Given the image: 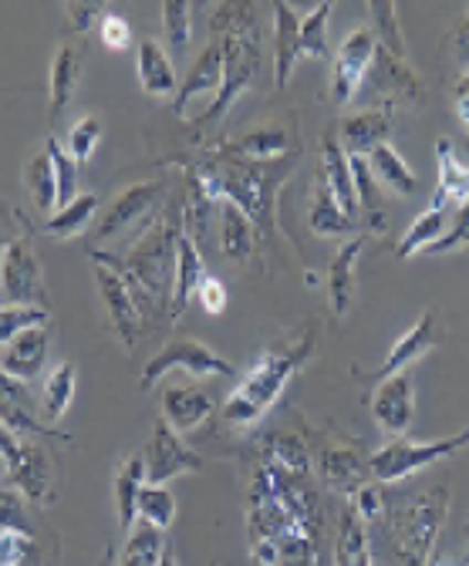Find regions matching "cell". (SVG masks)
I'll return each instance as SVG.
<instances>
[{"label":"cell","mask_w":469,"mask_h":566,"mask_svg":"<svg viewBox=\"0 0 469 566\" xmlns=\"http://www.w3.org/2000/svg\"><path fill=\"white\" fill-rule=\"evenodd\" d=\"M321 526V510L311 492L298 485L278 465H267L253 479L247 536L257 566H311L314 563V530Z\"/></svg>","instance_id":"cell-1"},{"label":"cell","mask_w":469,"mask_h":566,"mask_svg":"<svg viewBox=\"0 0 469 566\" xmlns=\"http://www.w3.org/2000/svg\"><path fill=\"white\" fill-rule=\"evenodd\" d=\"M311 350H314V331L311 327L267 347L253 361V368L240 378V385L230 391V398L220 405L227 424H233V429H250V424H257L267 411L278 405L288 381L311 358Z\"/></svg>","instance_id":"cell-2"},{"label":"cell","mask_w":469,"mask_h":566,"mask_svg":"<svg viewBox=\"0 0 469 566\" xmlns=\"http://www.w3.org/2000/svg\"><path fill=\"white\" fill-rule=\"evenodd\" d=\"M176 237H179V220L169 212L159 217L136 243L128 247L125 256H118V266L125 280L136 291L143 311L163 307L173 297V270H176Z\"/></svg>","instance_id":"cell-3"},{"label":"cell","mask_w":469,"mask_h":566,"mask_svg":"<svg viewBox=\"0 0 469 566\" xmlns=\"http://www.w3.org/2000/svg\"><path fill=\"white\" fill-rule=\"evenodd\" d=\"M452 510L449 485H432L426 492L409 495L392 516V549L402 566H426L439 533L446 526V516Z\"/></svg>","instance_id":"cell-4"},{"label":"cell","mask_w":469,"mask_h":566,"mask_svg":"<svg viewBox=\"0 0 469 566\" xmlns=\"http://www.w3.org/2000/svg\"><path fill=\"white\" fill-rule=\"evenodd\" d=\"M220 24H223V38H220L223 88H220V98L213 102V108L199 118V125L220 122L237 105V98L250 88V82L257 78V67H260V34L253 24V11L250 8H227L220 14Z\"/></svg>","instance_id":"cell-5"},{"label":"cell","mask_w":469,"mask_h":566,"mask_svg":"<svg viewBox=\"0 0 469 566\" xmlns=\"http://www.w3.org/2000/svg\"><path fill=\"white\" fill-rule=\"evenodd\" d=\"M166 182L163 179H149V182H136L122 189L102 212V220L95 223L92 243L95 247H108V243H136L156 220L153 212L163 202Z\"/></svg>","instance_id":"cell-6"},{"label":"cell","mask_w":469,"mask_h":566,"mask_svg":"<svg viewBox=\"0 0 469 566\" xmlns=\"http://www.w3.org/2000/svg\"><path fill=\"white\" fill-rule=\"evenodd\" d=\"M469 446V424L459 436L449 439H432V442H413V439H392L388 446H382L372 459H368V472L375 482L392 485L409 479L423 469H429L432 462H442L456 452H462Z\"/></svg>","instance_id":"cell-7"},{"label":"cell","mask_w":469,"mask_h":566,"mask_svg":"<svg viewBox=\"0 0 469 566\" xmlns=\"http://www.w3.org/2000/svg\"><path fill=\"white\" fill-rule=\"evenodd\" d=\"M173 371H186L192 378H233V365L223 354L196 337H173L169 344H163L143 368V388H153Z\"/></svg>","instance_id":"cell-8"},{"label":"cell","mask_w":469,"mask_h":566,"mask_svg":"<svg viewBox=\"0 0 469 566\" xmlns=\"http://www.w3.org/2000/svg\"><path fill=\"white\" fill-rule=\"evenodd\" d=\"M92 260H95V283H98V294L105 301V314H108L118 340L125 347H132L143 334V314L146 311H143L136 291H132V283L125 280V273L118 266V256L92 250Z\"/></svg>","instance_id":"cell-9"},{"label":"cell","mask_w":469,"mask_h":566,"mask_svg":"<svg viewBox=\"0 0 469 566\" xmlns=\"http://www.w3.org/2000/svg\"><path fill=\"white\" fill-rule=\"evenodd\" d=\"M0 291L8 294L11 304H31L48 311V283L31 237H18L8 243L4 260H0Z\"/></svg>","instance_id":"cell-10"},{"label":"cell","mask_w":469,"mask_h":566,"mask_svg":"<svg viewBox=\"0 0 469 566\" xmlns=\"http://www.w3.org/2000/svg\"><path fill=\"white\" fill-rule=\"evenodd\" d=\"M375 51H378V41L372 34V28H355L338 54H334V71H331V98L334 105H348L362 82L368 78V71H372V61H375Z\"/></svg>","instance_id":"cell-11"},{"label":"cell","mask_w":469,"mask_h":566,"mask_svg":"<svg viewBox=\"0 0 469 566\" xmlns=\"http://www.w3.org/2000/svg\"><path fill=\"white\" fill-rule=\"evenodd\" d=\"M143 455H146V482H149V485H166V482H173L176 475H189V472H199V469H204V459H199V455L186 446V439H183L179 432H173L163 418H156L149 449H146Z\"/></svg>","instance_id":"cell-12"},{"label":"cell","mask_w":469,"mask_h":566,"mask_svg":"<svg viewBox=\"0 0 469 566\" xmlns=\"http://www.w3.org/2000/svg\"><path fill=\"white\" fill-rule=\"evenodd\" d=\"M372 418L388 439H402L416 418V381L409 371H398L378 381L372 398Z\"/></svg>","instance_id":"cell-13"},{"label":"cell","mask_w":469,"mask_h":566,"mask_svg":"<svg viewBox=\"0 0 469 566\" xmlns=\"http://www.w3.org/2000/svg\"><path fill=\"white\" fill-rule=\"evenodd\" d=\"M220 88H223V48H220V41H213V44H207L204 51H199L192 71L179 85V92L173 98V112L183 118V115H189V105L199 102V105H204V115H207L213 108V102L220 98ZM204 115H199V118H204Z\"/></svg>","instance_id":"cell-14"},{"label":"cell","mask_w":469,"mask_h":566,"mask_svg":"<svg viewBox=\"0 0 469 566\" xmlns=\"http://www.w3.org/2000/svg\"><path fill=\"white\" fill-rule=\"evenodd\" d=\"M439 340H442V327H439L436 314H432V311L419 314L416 324L388 347L385 361H382V368L372 375V381H385V378H392V375H398V371H409L416 361L426 358V354H429Z\"/></svg>","instance_id":"cell-15"},{"label":"cell","mask_w":469,"mask_h":566,"mask_svg":"<svg viewBox=\"0 0 469 566\" xmlns=\"http://www.w3.org/2000/svg\"><path fill=\"white\" fill-rule=\"evenodd\" d=\"M217 408L220 401L213 388H204V385H179V388L163 391V421L179 436H189L199 424H207Z\"/></svg>","instance_id":"cell-16"},{"label":"cell","mask_w":469,"mask_h":566,"mask_svg":"<svg viewBox=\"0 0 469 566\" xmlns=\"http://www.w3.org/2000/svg\"><path fill=\"white\" fill-rule=\"evenodd\" d=\"M48 350H51V327H31L18 334L11 344L0 347V371L14 381H38L48 365Z\"/></svg>","instance_id":"cell-17"},{"label":"cell","mask_w":469,"mask_h":566,"mask_svg":"<svg viewBox=\"0 0 469 566\" xmlns=\"http://www.w3.org/2000/svg\"><path fill=\"white\" fill-rule=\"evenodd\" d=\"M82 71H85V44L82 41H61L54 57H51V75H48V108H51V118H61V112L75 102Z\"/></svg>","instance_id":"cell-18"},{"label":"cell","mask_w":469,"mask_h":566,"mask_svg":"<svg viewBox=\"0 0 469 566\" xmlns=\"http://www.w3.org/2000/svg\"><path fill=\"white\" fill-rule=\"evenodd\" d=\"M452 199L442 192V189H432V199H429V206L419 212V217L413 220V227L406 230V237L398 240V247H395V256L398 260H409V256H416V253H426L432 243H439L442 237H446V230H449V217H452Z\"/></svg>","instance_id":"cell-19"},{"label":"cell","mask_w":469,"mask_h":566,"mask_svg":"<svg viewBox=\"0 0 469 566\" xmlns=\"http://www.w3.org/2000/svg\"><path fill=\"white\" fill-rule=\"evenodd\" d=\"M342 146L348 156H372L378 146H388V138L395 132V112L385 108H365L358 115H348L342 122Z\"/></svg>","instance_id":"cell-20"},{"label":"cell","mask_w":469,"mask_h":566,"mask_svg":"<svg viewBox=\"0 0 469 566\" xmlns=\"http://www.w3.org/2000/svg\"><path fill=\"white\" fill-rule=\"evenodd\" d=\"M210 273H207V263H204V253H199L196 240L179 227V237H176V270H173V297H169V317H179L189 301L196 297L199 283H204Z\"/></svg>","instance_id":"cell-21"},{"label":"cell","mask_w":469,"mask_h":566,"mask_svg":"<svg viewBox=\"0 0 469 566\" xmlns=\"http://www.w3.org/2000/svg\"><path fill=\"white\" fill-rule=\"evenodd\" d=\"M0 424H8L14 436H61L34 415V401L24 381H14L0 371Z\"/></svg>","instance_id":"cell-22"},{"label":"cell","mask_w":469,"mask_h":566,"mask_svg":"<svg viewBox=\"0 0 469 566\" xmlns=\"http://www.w3.org/2000/svg\"><path fill=\"white\" fill-rule=\"evenodd\" d=\"M321 169H324V182L331 189V196L338 199V206L348 212L352 220H358V192H355V176H352V156L345 153V146L338 142V135H324L321 146Z\"/></svg>","instance_id":"cell-23"},{"label":"cell","mask_w":469,"mask_h":566,"mask_svg":"<svg viewBox=\"0 0 469 566\" xmlns=\"http://www.w3.org/2000/svg\"><path fill=\"white\" fill-rule=\"evenodd\" d=\"M136 67H139V82H143V92L149 98H176L179 92V82H176V67H173V57L169 51L156 41V38H146L139 41V51H136Z\"/></svg>","instance_id":"cell-24"},{"label":"cell","mask_w":469,"mask_h":566,"mask_svg":"<svg viewBox=\"0 0 469 566\" xmlns=\"http://www.w3.org/2000/svg\"><path fill=\"white\" fill-rule=\"evenodd\" d=\"M317 472L321 482L334 492H355L372 479L368 462H362V455L348 446H327L317 459Z\"/></svg>","instance_id":"cell-25"},{"label":"cell","mask_w":469,"mask_h":566,"mask_svg":"<svg viewBox=\"0 0 469 566\" xmlns=\"http://www.w3.org/2000/svg\"><path fill=\"white\" fill-rule=\"evenodd\" d=\"M8 482L21 489L24 500L48 503L51 500V455L41 446H21V455L8 472Z\"/></svg>","instance_id":"cell-26"},{"label":"cell","mask_w":469,"mask_h":566,"mask_svg":"<svg viewBox=\"0 0 469 566\" xmlns=\"http://www.w3.org/2000/svg\"><path fill=\"white\" fill-rule=\"evenodd\" d=\"M291 149V138L281 125H260V128H250L243 132L240 138L227 142L223 153L240 159V163H274V159H284Z\"/></svg>","instance_id":"cell-27"},{"label":"cell","mask_w":469,"mask_h":566,"mask_svg":"<svg viewBox=\"0 0 469 566\" xmlns=\"http://www.w3.org/2000/svg\"><path fill=\"white\" fill-rule=\"evenodd\" d=\"M301 57V18L288 4H274V88H284Z\"/></svg>","instance_id":"cell-28"},{"label":"cell","mask_w":469,"mask_h":566,"mask_svg":"<svg viewBox=\"0 0 469 566\" xmlns=\"http://www.w3.org/2000/svg\"><path fill=\"white\" fill-rule=\"evenodd\" d=\"M146 485V455L136 452L122 459L115 472V510H118V530L128 533L139 523V492Z\"/></svg>","instance_id":"cell-29"},{"label":"cell","mask_w":469,"mask_h":566,"mask_svg":"<svg viewBox=\"0 0 469 566\" xmlns=\"http://www.w3.org/2000/svg\"><path fill=\"white\" fill-rule=\"evenodd\" d=\"M365 250V237H355V240H345L342 250L334 253L331 260V270H327V294H331V311L334 314H348L352 307V297H355V266H358V256Z\"/></svg>","instance_id":"cell-30"},{"label":"cell","mask_w":469,"mask_h":566,"mask_svg":"<svg viewBox=\"0 0 469 566\" xmlns=\"http://www.w3.org/2000/svg\"><path fill=\"white\" fill-rule=\"evenodd\" d=\"M372 85L382 92V95H392V98H419L423 95V85L416 78V71L409 67V61H402L395 54H388L382 44L375 51V61H372Z\"/></svg>","instance_id":"cell-31"},{"label":"cell","mask_w":469,"mask_h":566,"mask_svg":"<svg viewBox=\"0 0 469 566\" xmlns=\"http://www.w3.org/2000/svg\"><path fill=\"white\" fill-rule=\"evenodd\" d=\"M308 227L317 233V237H324V240H342L352 227H355V220L348 217V212L338 206V199L331 196V189H327V182L321 179V182H314V189H311V202H308Z\"/></svg>","instance_id":"cell-32"},{"label":"cell","mask_w":469,"mask_h":566,"mask_svg":"<svg viewBox=\"0 0 469 566\" xmlns=\"http://www.w3.org/2000/svg\"><path fill=\"white\" fill-rule=\"evenodd\" d=\"M75 385H79V368L72 361H58L51 368V375L44 378V395H41V421L54 424L69 415L72 401H75Z\"/></svg>","instance_id":"cell-33"},{"label":"cell","mask_w":469,"mask_h":566,"mask_svg":"<svg viewBox=\"0 0 469 566\" xmlns=\"http://www.w3.org/2000/svg\"><path fill=\"white\" fill-rule=\"evenodd\" d=\"M220 247H223V256L243 263L253 250H257V227L253 220L240 206H233L230 199L220 202Z\"/></svg>","instance_id":"cell-34"},{"label":"cell","mask_w":469,"mask_h":566,"mask_svg":"<svg viewBox=\"0 0 469 566\" xmlns=\"http://www.w3.org/2000/svg\"><path fill=\"white\" fill-rule=\"evenodd\" d=\"M95 212H98V196L95 192H79L69 206L54 209L51 217L44 220V233L54 240H72L79 233H85L95 223Z\"/></svg>","instance_id":"cell-35"},{"label":"cell","mask_w":469,"mask_h":566,"mask_svg":"<svg viewBox=\"0 0 469 566\" xmlns=\"http://www.w3.org/2000/svg\"><path fill=\"white\" fill-rule=\"evenodd\" d=\"M334 566H372V539L368 523L348 506L342 516L338 543H334Z\"/></svg>","instance_id":"cell-36"},{"label":"cell","mask_w":469,"mask_h":566,"mask_svg":"<svg viewBox=\"0 0 469 566\" xmlns=\"http://www.w3.org/2000/svg\"><path fill=\"white\" fill-rule=\"evenodd\" d=\"M368 159V166H372V172H375V179H382L392 192H398V196H413V192H419V176L413 172V166L402 159L392 146H378L372 156H365Z\"/></svg>","instance_id":"cell-37"},{"label":"cell","mask_w":469,"mask_h":566,"mask_svg":"<svg viewBox=\"0 0 469 566\" xmlns=\"http://www.w3.org/2000/svg\"><path fill=\"white\" fill-rule=\"evenodd\" d=\"M125 546H122V556H118V566H159V556L166 549V539H163V530L149 526V523H136L128 533H125Z\"/></svg>","instance_id":"cell-38"},{"label":"cell","mask_w":469,"mask_h":566,"mask_svg":"<svg viewBox=\"0 0 469 566\" xmlns=\"http://www.w3.org/2000/svg\"><path fill=\"white\" fill-rule=\"evenodd\" d=\"M24 186L34 199V206L51 217L58 209V182H54V166H51V156L48 149H38L31 159H28V169H24Z\"/></svg>","instance_id":"cell-39"},{"label":"cell","mask_w":469,"mask_h":566,"mask_svg":"<svg viewBox=\"0 0 469 566\" xmlns=\"http://www.w3.org/2000/svg\"><path fill=\"white\" fill-rule=\"evenodd\" d=\"M263 452H267V465H278L288 475L301 479V475L311 472V455H308L304 442L294 439V436H271L263 442Z\"/></svg>","instance_id":"cell-40"},{"label":"cell","mask_w":469,"mask_h":566,"mask_svg":"<svg viewBox=\"0 0 469 566\" xmlns=\"http://www.w3.org/2000/svg\"><path fill=\"white\" fill-rule=\"evenodd\" d=\"M368 28H372V34H375V41L388 51V54H395V57H402L406 61L409 57V51H406V38H402V24H398V8L395 4H372L368 8Z\"/></svg>","instance_id":"cell-41"},{"label":"cell","mask_w":469,"mask_h":566,"mask_svg":"<svg viewBox=\"0 0 469 566\" xmlns=\"http://www.w3.org/2000/svg\"><path fill=\"white\" fill-rule=\"evenodd\" d=\"M139 520L156 526V530H169L176 523V495L166 485H143L139 492Z\"/></svg>","instance_id":"cell-42"},{"label":"cell","mask_w":469,"mask_h":566,"mask_svg":"<svg viewBox=\"0 0 469 566\" xmlns=\"http://www.w3.org/2000/svg\"><path fill=\"white\" fill-rule=\"evenodd\" d=\"M51 314L44 307H31V304H4L0 307V347L11 344L18 334L48 324Z\"/></svg>","instance_id":"cell-43"},{"label":"cell","mask_w":469,"mask_h":566,"mask_svg":"<svg viewBox=\"0 0 469 566\" xmlns=\"http://www.w3.org/2000/svg\"><path fill=\"white\" fill-rule=\"evenodd\" d=\"M48 156H51V166H54V182H58V209L69 206L75 196H79V163L69 156V149L58 146L54 138H48Z\"/></svg>","instance_id":"cell-44"},{"label":"cell","mask_w":469,"mask_h":566,"mask_svg":"<svg viewBox=\"0 0 469 566\" xmlns=\"http://www.w3.org/2000/svg\"><path fill=\"white\" fill-rule=\"evenodd\" d=\"M163 34L173 54H183L192 38V8L183 0H166L163 4Z\"/></svg>","instance_id":"cell-45"},{"label":"cell","mask_w":469,"mask_h":566,"mask_svg":"<svg viewBox=\"0 0 469 566\" xmlns=\"http://www.w3.org/2000/svg\"><path fill=\"white\" fill-rule=\"evenodd\" d=\"M334 8L331 4H317L314 11H308L301 18V54L308 57H324L327 54V24H331Z\"/></svg>","instance_id":"cell-46"},{"label":"cell","mask_w":469,"mask_h":566,"mask_svg":"<svg viewBox=\"0 0 469 566\" xmlns=\"http://www.w3.org/2000/svg\"><path fill=\"white\" fill-rule=\"evenodd\" d=\"M98 142H102V122L95 115H82L72 128H69V156L85 166L95 149H98Z\"/></svg>","instance_id":"cell-47"},{"label":"cell","mask_w":469,"mask_h":566,"mask_svg":"<svg viewBox=\"0 0 469 566\" xmlns=\"http://www.w3.org/2000/svg\"><path fill=\"white\" fill-rule=\"evenodd\" d=\"M469 247V196L452 209V223L446 230V237L439 243H432L426 253L439 256V253H452V250H466Z\"/></svg>","instance_id":"cell-48"},{"label":"cell","mask_w":469,"mask_h":566,"mask_svg":"<svg viewBox=\"0 0 469 566\" xmlns=\"http://www.w3.org/2000/svg\"><path fill=\"white\" fill-rule=\"evenodd\" d=\"M0 530L31 533V523L24 513V495L11 482H0Z\"/></svg>","instance_id":"cell-49"},{"label":"cell","mask_w":469,"mask_h":566,"mask_svg":"<svg viewBox=\"0 0 469 566\" xmlns=\"http://www.w3.org/2000/svg\"><path fill=\"white\" fill-rule=\"evenodd\" d=\"M31 556H34L31 533L0 530V566H28Z\"/></svg>","instance_id":"cell-50"},{"label":"cell","mask_w":469,"mask_h":566,"mask_svg":"<svg viewBox=\"0 0 469 566\" xmlns=\"http://www.w3.org/2000/svg\"><path fill=\"white\" fill-rule=\"evenodd\" d=\"M365 523H375L385 516V492H382V482H365L352 492V503H348Z\"/></svg>","instance_id":"cell-51"},{"label":"cell","mask_w":469,"mask_h":566,"mask_svg":"<svg viewBox=\"0 0 469 566\" xmlns=\"http://www.w3.org/2000/svg\"><path fill=\"white\" fill-rule=\"evenodd\" d=\"M95 31H98V38H102V44L108 51H128V44H132V28H128V21L122 14L105 11V18L98 21Z\"/></svg>","instance_id":"cell-52"},{"label":"cell","mask_w":469,"mask_h":566,"mask_svg":"<svg viewBox=\"0 0 469 566\" xmlns=\"http://www.w3.org/2000/svg\"><path fill=\"white\" fill-rule=\"evenodd\" d=\"M196 301H199V307H204L210 317H220V314L227 311V287H223V280L207 276L204 283H199Z\"/></svg>","instance_id":"cell-53"},{"label":"cell","mask_w":469,"mask_h":566,"mask_svg":"<svg viewBox=\"0 0 469 566\" xmlns=\"http://www.w3.org/2000/svg\"><path fill=\"white\" fill-rule=\"evenodd\" d=\"M452 108H456L459 125L469 132V71H459V78L452 85Z\"/></svg>","instance_id":"cell-54"},{"label":"cell","mask_w":469,"mask_h":566,"mask_svg":"<svg viewBox=\"0 0 469 566\" xmlns=\"http://www.w3.org/2000/svg\"><path fill=\"white\" fill-rule=\"evenodd\" d=\"M64 11H69V18L75 21L79 31H92V28H98V21L105 18V11H102L98 4H69Z\"/></svg>","instance_id":"cell-55"},{"label":"cell","mask_w":469,"mask_h":566,"mask_svg":"<svg viewBox=\"0 0 469 566\" xmlns=\"http://www.w3.org/2000/svg\"><path fill=\"white\" fill-rule=\"evenodd\" d=\"M452 54H456L459 67H462V71H469V8H466L462 21H459V28H456V38H452Z\"/></svg>","instance_id":"cell-56"},{"label":"cell","mask_w":469,"mask_h":566,"mask_svg":"<svg viewBox=\"0 0 469 566\" xmlns=\"http://www.w3.org/2000/svg\"><path fill=\"white\" fill-rule=\"evenodd\" d=\"M0 452L8 455V462L14 465L18 462V455H21V442H18V436L8 429V424H0Z\"/></svg>","instance_id":"cell-57"},{"label":"cell","mask_w":469,"mask_h":566,"mask_svg":"<svg viewBox=\"0 0 469 566\" xmlns=\"http://www.w3.org/2000/svg\"><path fill=\"white\" fill-rule=\"evenodd\" d=\"M159 566H176V549L166 543V549H163V556H159Z\"/></svg>","instance_id":"cell-58"},{"label":"cell","mask_w":469,"mask_h":566,"mask_svg":"<svg viewBox=\"0 0 469 566\" xmlns=\"http://www.w3.org/2000/svg\"><path fill=\"white\" fill-rule=\"evenodd\" d=\"M98 566H118V563H115V546H108V549H105V556L98 559Z\"/></svg>","instance_id":"cell-59"},{"label":"cell","mask_w":469,"mask_h":566,"mask_svg":"<svg viewBox=\"0 0 469 566\" xmlns=\"http://www.w3.org/2000/svg\"><path fill=\"white\" fill-rule=\"evenodd\" d=\"M8 472H11V462H8L4 452H0V482H8Z\"/></svg>","instance_id":"cell-60"},{"label":"cell","mask_w":469,"mask_h":566,"mask_svg":"<svg viewBox=\"0 0 469 566\" xmlns=\"http://www.w3.org/2000/svg\"><path fill=\"white\" fill-rule=\"evenodd\" d=\"M8 243H11V240L4 237V227H0V260H4V250H8Z\"/></svg>","instance_id":"cell-61"},{"label":"cell","mask_w":469,"mask_h":566,"mask_svg":"<svg viewBox=\"0 0 469 566\" xmlns=\"http://www.w3.org/2000/svg\"><path fill=\"white\" fill-rule=\"evenodd\" d=\"M466 166H469V146H466Z\"/></svg>","instance_id":"cell-62"},{"label":"cell","mask_w":469,"mask_h":566,"mask_svg":"<svg viewBox=\"0 0 469 566\" xmlns=\"http://www.w3.org/2000/svg\"><path fill=\"white\" fill-rule=\"evenodd\" d=\"M466 539H469V530H466Z\"/></svg>","instance_id":"cell-63"},{"label":"cell","mask_w":469,"mask_h":566,"mask_svg":"<svg viewBox=\"0 0 469 566\" xmlns=\"http://www.w3.org/2000/svg\"><path fill=\"white\" fill-rule=\"evenodd\" d=\"M213 566H220V563H213Z\"/></svg>","instance_id":"cell-64"}]
</instances>
